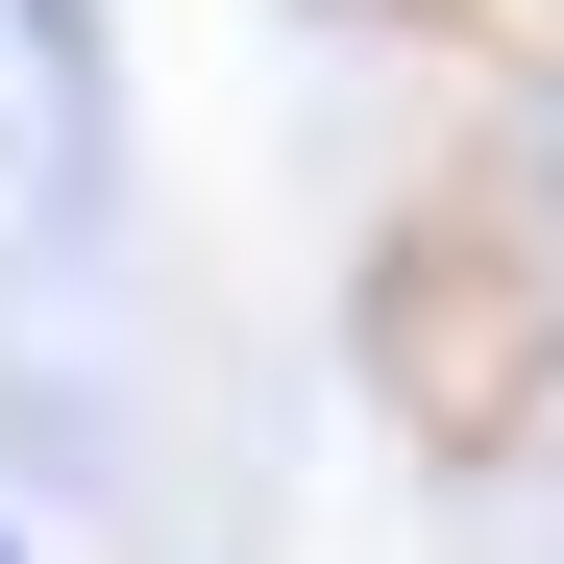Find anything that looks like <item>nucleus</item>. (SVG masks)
<instances>
[{
  "instance_id": "f257e3e1",
  "label": "nucleus",
  "mask_w": 564,
  "mask_h": 564,
  "mask_svg": "<svg viewBox=\"0 0 564 564\" xmlns=\"http://www.w3.org/2000/svg\"><path fill=\"white\" fill-rule=\"evenodd\" d=\"M0 246L25 270L123 246V50H99V0H0Z\"/></svg>"
},
{
  "instance_id": "f03ea898",
  "label": "nucleus",
  "mask_w": 564,
  "mask_h": 564,
  "mask_svg": "<svg viewBox=\"0 0 564 564\" xmlns=\"http://www.w3.org/2000/svg\"><path fill=\"white\" fill-rule=\"evenodd\" d=\"M540 221H564V123H540Z\"/></svg>"
},
{
  "instance_id": "7ed1b4c3",
  "label": "nucleus",
  "mask_w": 564,
  "mask_h": 564,
  "mask_svg": "<svg viewBox=\"0 0 564 564\" xmlns=\"http://www.w3.org/2000/svg\"><path fill=\"white\" fill-rule=\"evenodd\" d=\"M0 564H25V516H0Z\"/></svg>"
}]
</instances>
